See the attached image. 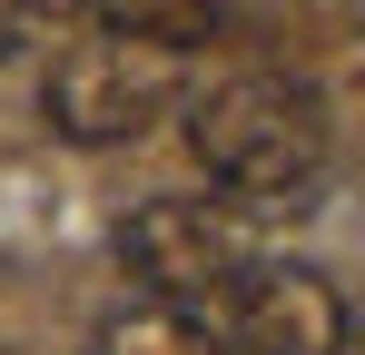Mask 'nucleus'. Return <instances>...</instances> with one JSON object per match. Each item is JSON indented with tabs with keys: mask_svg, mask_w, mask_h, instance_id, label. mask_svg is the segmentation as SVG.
<instances>
[{
	"mask_svg": "<svg viewBox=\"0 0 365 355\" xmlns=\"http://www.w3.org/2000/svg\"><path fill=\"white\" fill-rule=\"evenodd\" d=\"M187 148L227 187V207H316L336 168V109L297 69H247L187 99Z\"/></svg>",
	"mask_w": 365,
	"mask_h": 355,
	"instance_id": "nucleus-1",
	"label": "nucleus"
},
{
	"mask_svg": "<svg viewBox=\"0 0 365 355\" xmlns=\"http://www.w3.org/2000/svg\"><path fill=\"white\" fill-rule=\"evenodd\" d=\"M187 69H197V50L99 30V40H69L50 59L40 118H50V138H69V148H128V138H148L187 99Z\"/></svg>",
	"mask_w": 365,
	"mask_h": 355,
	"instance_id": "nucleus-2",
	"label": "nucleus"
},
{
	"mask_svg": "<svg viewBox=\"0 0 365 355\" xmlns=\"http://www.w3.org/2000/svg\"><path fill=\"white\" fill-rule=\"evenodd\" d=\"M257 257L247 247V217L227 197H138L119 217V267L138 277V296H178V306H207L237 287V267Z\"/></svg>",
	"mask_w": 365,
	"mask_h": 355,
	"instance_id": "nucleus-3",
	"label": "nucleus"
},
{
	"mask_svg": "<svg viewBox=\"0 0 365 355\" xmlns=\"http://www.w3.org/2000/svg\"><path fill=\"white\" fill-rule=\"evenodd\" d=\"M217 326L237 355H346L356 316L326 267H297V257H247L237 287L217 296Z\"/></svg>",
	"mask_w": 365,
	"mask_h": 355,
	"instance_id": "nucleus-4",
	"label": "nucleus"
},
{
	"mask_svg": "<svg viewBox=\"0 0 365 355\" xmlns=\"http://www.w3.org/2000/svg\"><path fill=\"white\" fill-rule=\"evenodd\" d=\"M89 355H237V346H227V326H217L207 306H178V296H119V306H99Z\"/></svg>",
	"mask_w": 365,
	"mask_h": 355,
	"instance_id": "nucleus-5",
	"label": "nucleus"
},
{
	"mask_svg": "<svg viewBox=\"0 0 365 355\" xmlns=\"http://www.w3.org/2000/svg\"><path fill=\"white\" fill-rule=\"evenodd\" d=\"M10 40H20V10H10V20H0V59H10Z\"/></svg>",
	"mask_w": 365,
	"mask_h": 355,
	"instance_id": "nucleus-6",
	"label": "nucleus"
}]
</instances>
